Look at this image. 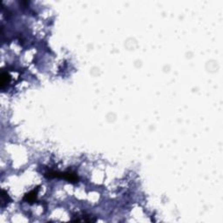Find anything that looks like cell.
<instances>
[{
    "label": "cell",
    "instance_id": "2",
    "mask_svg": "<svg viewBox=\"0 0 223 223\" xmlns=\"http://www.w3.org/2000/svg\"><path fill=\"white\" fill-rule=\"evenodd\" d=\"M10 81V75L8 72H2L1 74V87L3 88L5 85H7Z\"/></svg>",
    "mask_w": 223,
    "mask_h": 223
},
{
    "label": "cell",
    "instance_id": "1",
    "mask_svg": "<svg viewBox=\"0 0 223 223\" xmlns=\"http://www.w3.org/2000/svg\"><path fill=\"white\" fill-rule=\"evenodd\" d=\"M36 199H37V191H35V190H32L30 193H26L24 197V200H25L26 202H29V203L34 202Z\"/></svg>",
    "mask_w": 223,
    "mask_h": 223
}]
</instances>
